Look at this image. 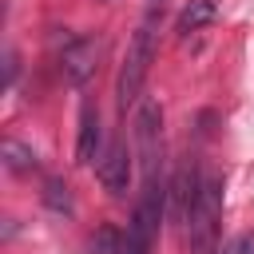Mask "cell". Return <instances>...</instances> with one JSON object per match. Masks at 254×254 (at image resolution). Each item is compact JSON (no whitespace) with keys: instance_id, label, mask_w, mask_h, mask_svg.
Here are the masks:
<instances>
[{"instance_id":"obj_1","label":"cell","mask_w":254,"mask_h":254,"mask_svg":"<svg viewBox=\"0 0 254 254\" xmlns=\"http://www.w3.org/2000/svg\"><path fill=\"white\" fill-rule=\"evenodd\" d=\"M218 218H222V179H218L214 171H202V175H198L194 206H190V214H187V242H190V254H214Z\"/></svg>"},{"instance_id":"obj_2","label":"cell","mask_w":254,"mask_h":254,"mask_svg":"<svg viewBox=\"0 0 254 254\" xmlns=\"http://www.w3.org/2000/svg\"><path fill=\"white\" fill-rule=\"evenodd\" d=\"M167 187L159 175L143 179V194H139V206L127 222V234L119 238V254H151L155 246V234H159V222H163V210H167Z\"/></svg>"},{"instance_id":"obj_3","label":"cell","mask_w":254,"mask_h":254,"mask_svg":"<svg viewBox=\"0 0 254 254\" xmlns=\"http://www.w3.org/2000/svg\"><path fill=\"white\" fill-rule=\"evenodd\" d=\"M151 60H155V16H143V24L135 28V36H131V44H127V56H123L119 79H115L119 111H127V103L139 99L143 79H147V71H151Z\"/></svg>"},{"instance_id":"obj_4","label":"cell","mask_w":254,"mask_h":254,"mask_svg":"<svg viewBox=\"0 0 254 254\" xmlns=\"http://www.w3.org/2000/svg\"><path fill=\"white\" fill-rule=\"evenodd\" d=\"M159 123H163L159 103L155 99L139 103V111H135V155L143 163V179H151L159 171Z\"/></svg>"},{"instance_id":"obj_5","label":"cell","mask_w":254,"mask_h":254,"mask_svg":"<svg viewBox=\"0 0 254 254\" xmlns=\"http://www.w3.org/2000/svg\"><path fill=\"white\" fill-rule=\"evenodd\" d=\"M99 183H103V190L107 194H127V183H131V151H127V143L123 139H111L107 143V151H103V159H99Z\"/></svg>"},{"instance_id":"obj_6","label":"cell","mask_w":254,"mask_h":254,"mask_svg":"<svg viewBox=\"0 0 254 254\" xmlns=\"http://www.w3.org/2000/svg\"><path fill=\"white\" fill-rule=\"evenodd\" d=\"M95 56H99V40H95V36L71 40V44L64 48V75H67V83L83 87V83L91 79V71H95Z\"/></svg>"},{"instance_id":"obj_7","label":"cell","mask_w":254,"mask_h":254,"mask_svg":"<svg viewBox=\"0 0 254 254\" xmlns=\"http://www.w3.org/2000/svg\"><path fill=\"white\" fill-rule=\"evenodd\" d=\"M99 139H103L99 107H95V103H83V107H79V143H75V163H91V159H99Z\"/></svg>"},{"instance_id":"obj_8","label":"cell","mask_w":254,"mask_h":254,"mask_svg":"<svg viewBox=\"0 0 254 254\" xmlns=\"http://www.w3.org/2000/svg\"><path fill=\"white\" fill-rule=\"evenodd\" d=\"M214 16H218L214 0H190V4L179 12V32H183V36H190V32H198V28L214 24Z\"/></svg>"},{"instance_id":"obj_9","label":"cell","mask_w":254,"mask_h":254,"mask_svg":"<svg viewBox=\"0 0 254 254\" xmlns=\"http://www.w3.org/2000/svg\"><path fill=\"white\" fill-rule=\"evenodd\" d=\"M0 155H4V163H8L12 171H32V167H36V151L24 147V143H16V139H4V143H0Z\"/></svg>"},{"instance_id":"obj_10","label":"cell","mask_w":254,"mask_h":254,"mask_svg":"<svg viewBox=\"0 0 254 254\" xmlns=\"http://www.w3.org/2000/svg\"><path fill=\"white\" fill-rule=\"evenodd\" d=\"M44 202H48L52 210H71V198H67V187H64L60 179H48V183H44Z\"/></svg>"},{"instance_id":"obj_11","label":"cell","mask_w":254,"mask_h":254,"mask_svg":"<svg viewBox=\"0 0 254 254\" xmlns=\"http://www.w3.org/2000/svg\"><path fill=\"white\" fill-rule=\"evenodd\" d=\"M218 254H254V234H238V238H230Z\"/></svg>"},{"instance_id":"obj_12","label":"cell","mask_w":254,"mask_h":254,"mask_svg":"<svg viewBox=\"0 0 254 254\" xmlns=\"http://www.w3.org/2000/svg\"><path fill=\"white\" fill-rule=\"evenodd\" d=\"M12 79H16V52L4 56V83H12Z\"/></svg>"}]
</instances>
